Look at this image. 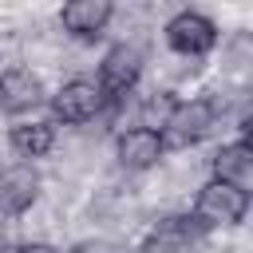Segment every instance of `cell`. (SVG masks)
Returning a JSON list of instances; mask_svg holds the SVG:
<instances>
[{"instance_id":"11","label":"cell","mask_w":253,"mask_h":253,"mask_svg":"<svg viewBox=\"0 0 253 253\" xmlns=\"http://www.w3.org/2000/svg\"><path fill=\"white\" fill-rule=\"evenodd\" d=\"M8 142L20 158H43L55 146V123L51 119H16L8 126Z\"/></svg>"},{"instance_id":"6","label":"cell","mask_w":253,"mask_h":253,"mask_svg":"<svg viewBox=\"0 0 253 253\" xmlns=\"http://www.w3.org/2000/svg\"><path fill=\"white\" fill-rule=\"evenodd\" d=\"M47 103V91H43V79L28 67H8L0 71V111L12 115V119H28L36 115L40 107Z\"/></svg>"},{"instance_id":"13","label":"cell","mask_w":253,"mask_h":253,"mask_svg":"<svg viewBox=\"0 0 253 253\" xmlns=\"http://www.w3.org/2000/svg\"><path fill=\"white\" fill-rule=\"evenodd\" d=\"M12 253H59L51 241H24V245H16Z\"/></svg>"},{"instance_id":"1","label":"cell","mask_w":253,"mask_h":253,"mask_svg":"<svg viewBox=\"0 0 253 253\" xmlns=\"http://www.w3.org/2000/svg\"><path fill=\"white\" fill-rule=\"evenodd\" d=\"M217 126V107L210 99H174L166 123L158 126L162 146L166 150H190L202 138H210V130Z\"/></svg>"},{"instance_id":"15","label":"cell","mask_w":253,"mask_h":253,"mask_svg":"<svg viewBox=\"0 0 253 253\" xmlns=\"http://www.w3.org/2000/svg\"><path fill=\"white\" fill-rule=\"evenodd\" d=\"M138 253H170V249H158V245H142Z\"/></svg>"},{"instance_id":"8","label":"cell","mask_w":253,"mask_h":253,"mask_svg":"<svg viewBox=\"0 0 253 253\" xmlns=\"http://www.w3.org/2000/svg\"><path fill=\"white\" fill-rule=\"evenodd\" d=\"M40 198V174L28 162L4 166L0 170V217H20L36 206Z\"/></svg>"},{"instance_id":"4","label":"cell","mask_w":253,"mask_h":253,"mask_svg":"<svg viewBox=\"0 0 253 253\" xmlns=\"http://www.w3.org/2000/svg\"><path fill=\"white\" fill-rule=\"evenodd\" d=\"M47 107H51V123L83 126V123H91V119H99V115H103L107 95L99 91V83H95V79L75 75V79H67L55 95H47Z\"/></svg>"},{"instance_id":"14","label":"cell","mask_w":253,"mask_h":253,"mask_svg":"<svg viewBox=\"0 0 253 253\" xmlns=\"http://www.w3.org/2000/svg\"><path fill=\"white\" fill-rule=\"evenodd\" d=\"M71 253H111L103 241H79V245H71Z\"/></svg>"},{"instance_id":"5","label":"cell","mask_w":253,"mask_h":253,"mask_svg":"<svg viewBox=\"0 0 253 253\" xmlns=\"http://www.w3.org/2000/svg\"><path fill=\"white\" fill-rule=\"evenodd\" d=\"M138 79H142V51H138L134 43H115V47H107V55L99 59V79H95L99 91L107 95V103L130 95V91L138 87Z\"/></svg>"},{"instance_id":"12","label":"cell","mask_w":253,"mask_h":253,"mask_svg":"<svg viewBox=\"0 0 253 253\" xmlns=\"http://www.w3.org/2000/svg\"><path fill=\"white\" fill-rule=\"evenodd\" d=\"M170 107H174V95H170V91H154V95H146V99H142V107H138V119H142V126L158 130V126L166 123Z\"/></svg>"},{"instance_id":"9","label":"cell","mask_w":253,"mask_h":253,"mask_svg":"<svg viewBox=\"0 0 253 253\" xmlns=\"http://www.w3.org/2000/svg\"><path fill=\"white\" fill-rule=\"evenodd\" d=\"M115 16V0H63L59 24L75 40H99Z\"/></svg>"},{"instance_id":"2","label":"cell","mask_w":253,"mask_h":253,"mask_svg":"<svg viewBox=\"0 0 253 253\" xmlns=\"http://www.w3.org/2000/svg\"><path fill=\"white\" fill-rule=\"evenodd\" d=\"M245 213H249V190L210 178V182L198 190L190 217H194L202 229H229V225H241Z\"/></svg>"},{"instance_id":"3","label":"cell","mask_w":253,"mask_h":253,"mask_svg":"<svg viewBox=\"0 0 253 253\" xmlns=\"http://www.w3.org/2000/svg\"><path fill=\"white\" fill-rule=\"evenodd\" d=\"M162 36H166V47H170L174 55H182V59H202V55H210V51L217 47V40H221L217 24H213L206 12H194V8L170 16L166 28H162Z\"/></svg>"},{"instance_id":"10","label":"cell","mask_w":253,"mask_h":253,"mask_svg":"<svg viewBox=\"0 0 253 253\" xmlns=\"http://www.w3.org/2000/svg\"><path fill=\"white\" fill-rule=\"evenodd\" d=\"M210 174L217 182H229V186L249 190V182H253V146H249V138H237V142L217 146L213 158H210Z\"/></svg>"},{"instance_id":"7","label":"cell","mask_w":253,"mask_h":253,"mask_svg":"<svg viewBox=\"0 0 253 253\" xmlns=\"http://www.w3.org/2000/svg\"><path fill=\"white\" fill-rule=\"evenodd\" d=\"M162 154H166L162 134L150 130V126H142V123L138 126H126L115 138V158H119L123 170H150V166L162 162Z\"/></svg>"}]
</instances>
